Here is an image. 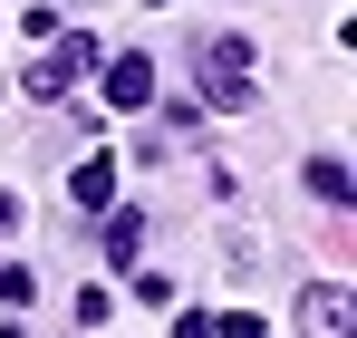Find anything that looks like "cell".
Returning a JSON list of instances; mask_svg holds the SVG:
<instances>
[{"label":"cell","mask_w":357,"mask_h":338,"mask_svg":"<svg viewBox=\"0 0 357 338\" xmlns=\"http://www.w3.org/2000/svg\"><path fill=\"white\" fill-rule=\"evenodd\" d=\"M97 68H107V49H97V39H59V49L29 68V97H39V107H59L68 87H77V78H97Z\"/></svg>","instance_id":"cell-1"},{"label":"cell","mask_w":357,"mask_h":338,"mask_svg":"<svg viewBox=\"0 0 357 338\" xmlns=\"http://www.w3.org/2000/svg\"><path fill=\"white\" fill-rule=\"evenodd\" d=\"M203 97L213 107H251V39H203Z\"/></svg>","instance_id":"cell-2"},{"label":"cell","mask_w":357,"mask_h":338,"mask_svg":"<svg viewBox=\"0 0 357 338\" xmlns=\"http://www.w3.org/2000/svg\"><path fill=\"white\" fill-rule=\"evenodd\" d=\"M299 329L309 338H348V281H309L299 290Z\"/></svg>","instance_id":"cell-3"},{"label":"cell","mask_w":357,"mask_h":338,"mask_svg":"<svg viewBox=\"0 0 357 338\" xmlns=\"http://www.w3.org/2000/svg\"><path fill=\"white\" fill-rule=\"evenodd\" d=\"M97 78H107V107H155V58H107V68H97Z\"/></svg>","instance_id":"cell-4"},{"label":"cell","mask_w":357,"mask_h":338,"mask_svg":"<svg viewBox=\"0 0 357 338\" xmlns=\"http://www.w3.org/2000/svg\"><path fill=\"white\" fill-rule=\"evenodd\" d=\"M97 242H107V261H116V271H135V261H145V213H135V203H116Z\"/></svg>","instance_id":"cell-5"},{"label":"cell","mask_w":357,"mask_h":338,"mask_svg":"<svg viewBox=\"0 0 357 338\" xmlns=\"http://www.w3.org/2000/svg\"><path fill=\"white\" fill-rule=\"evenodd\" d=\"M68 203H77V213H107V203H116V165H107V155H87V165L68 174Z\"/></svg>","instance_id":"cell-6"},{"label":"cell","mask_w":357,"mask_h":338,"mask_svg":"<svg viewBox=\"0 0 357 338\" xmlns=\"http://www.w3.org/2000/svg\"><path fill=\"white\" fill-rule=\"evenodd\" d=\"M309 193L319 203H348V155H309Z\"/></svg>","instance_id":"cell-7"},{"label":"cell","mask_w":357,"mask_h":338,"mask_svg":"<svg viewBox=\"0 0 357 338\" xmlns=\"http://www.w3.org/2000/svg\"><path fill=\"white\" fill-rule=\"evenodd\" d=\"M29 290H39V281H29V261H0V309H29Z\"/></svg>","instance_id":"cell-8"},{"label":"cell","mask_w":357,"mask_h":338,"mask_svg":"<svg viewBox=\"0 0 357 338\" xmlns=\"http://www.w3.org/2000/svg\"><path fill=\"white\" fill-rule=\"evenodd\" d=\"M213 338H261V309H222V329Z\"/></svg>","instance_id":"cell-9"},{"label":"cell","mask_w":357,"mask_h":338,"mask_svg":"<svg viewBox=\"0 0 357 338\" xmlns=\"http://www.w3.org/2000/svg\"><path fill=\"white\" fill-rule=\"evenodd\" d=\"M174 338H213V319H193V309H183V319H174Z\"/></svg>","instance_id":"cell-10"},{"label":"cell","mask_w":357,"mask_h":338,"mask_svg":"<svg viewBox=\"0 0 357 338\" xmlns=\"http://www.w3.org/2000/svg\"><path fill=\"white\" fill-rule=\"evenodd\" d=\"M0 232H20V203H10V193H0Z\"/></svg>","instance_id":"cell-11"},{"label":"cell","mask_w":357,"mask_h":338,"mask_svg":"<svg viewBox=\"0 0 357 338\" xmlns=\"http://www.w3.org/2000/svg\"><path fill=\"white\" fill-rule=\"evenodd\" d=\"M0 338H20V319H10V329H0Z\"/></svg>","instance_id":"cell-12"},{"label":"cell","mask_w":357,"mask_h":338,"mask_svg":"<svg viewBox=\"0 0 357 338\" xmlns=\"http://www.w3.org/2000/svg\"><path fill=\"white\" fill-rule=\"evenodd\" d=\"M155 10H165V0H155Z\"/></svg>","instance_id":"cell-13"}]
</instances>
